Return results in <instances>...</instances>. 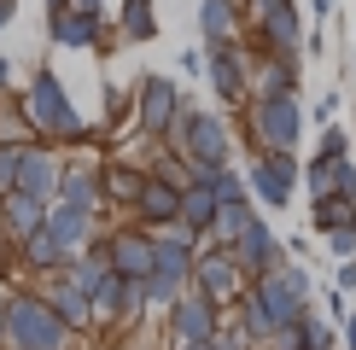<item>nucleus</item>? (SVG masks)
<instances>
[{
  "instance_id": "obj_1",
  "label": "nucleus",
  "mask_w": 356,
  "mask_h": 350,
  "mask_svg": "<svg viewBox=\"0 0 356 350\" xmlns=\"http://www.w3.org/2000/svg\"><path fill=\"white\" fill-rule=\"evenodd\" d=\"M24 106H29V123H35L41 140H58V146H82L88 135H94V123L76 111V99H70V88L58 82V70L41 65L35 76H29L24 88Z\"/></svg>"
},
{
  "instance_id": "obj_2",
  "label": "nucleus",
  "mask_w": 356,
  "mask_h": 350,
  "mask_svg": "<svg viewBox=\"0 0 356 350\" xmlns=\"http://www.w3.org/2000/svg\"><path fill=\"white\" fill-rule=\"evenodd\" d=\"M170 146L193 164V181H211L216 169L234 164V135H228V123H222L216 111H187L181 123H175Z\"/></svg>"
},
{
  "instance_id": "obj_3",
  "label": "nucleus",
  "mask_w": 356,
  "mask_h": 350,
  "mask_svg": "<svg viewBox=\"0 0 356 350\" xmlns=\"http://www.w3.org/2000/svg\"><path fill=\"white\" fill-rule=\"evenodd\" d=\"M245 128L257 140V152H298V140H304L298 94H251L245 99Z\"/></svg>"
},
{
  "instance_id": "obj_4",
  "label": "nucleus",
  "mask_w": 356,
  "mask_h": 350,
  "mask_svg": "<svg viewBox=\"0 0 356 350\" xmlns=\"http://www.w3.org/2000/svg\"><path fill=\"white\" fill-rule=\"evenodd\" d=\"M76 327L41 292H12V350H70Z\"/></svg>"
},
{
  "instance_id": "obj_5",
  "label": "nucleus",
  "mask_w": 356,
  "mask_h": 350,
  "mask_svg": "<svg viewBox=\"0 0 356 350\" xmlns=\"http://www.w3.org/2000/svg\"><path fill=\"white\" fill-rule=\"evenodd\" d=\"M251 292L269 303V315L280 321V327H298V321L309 315V303H316V281H309L304 262H280V269L257 274V281H251Z\"/></svg>"
},
{
  "instance_id": "obj_6",
  "label": "nucleus",
  "mask_w": 356,
  "mask_h": 350,
  "mask_svg": "<svg viewBox=\"0 0 356 350\" xmlns=\"http://www.w3.org/2000/svg\"><path fill=\"white\" fill-rule=\"evenodd\" d=\"M245 181H251V199L263 210H286L292 193L304 187V164H298V152H251Z\"/></svg>"
},
{
  "instance_id": "obj_7",
  "label": "nucleus",
  "mask_w": 356,
  "mask_h": 350,
  "mask_svg": "<svg viewBox=\"0 0 356 350\" xmlns=\"http://www.w3.org/2000/svg\"><path fill=\"white\" fill-rule=\"evenodd\" d=\"M181 117H187V99H181V88H175V76H140V88H135V123H140L146 140H170Z\"/></svg>"
},
{
  "instance_id": "obj_8",
  "label": "nucleus",
  "mask_w": 356,
  "mask_h": 350,
  "mask_svg": "<svg viewBox=\"0 0 356 350\" xmlns=\"http://www.w3.org/2000/svg\"><path fill=\"white\" fill-rule=\"evenodd\" d=\"M193 286L204 292V298H216V303H240L245 292H251V274H245V262L228 251V245H199V269H193Z\"/></svg>"
},
{
  "instance_id": "obj_9",
  "label": "nucleus",
  "mask_w": 356,
  "mask_h": 350,
  "mask_svg": "<svg viewBox=\"0 0 356 350\" xmlns=\"http://www.w3.org/2000/svg\"><path fill=\"white\" fill-rule=\"evenodd\" d=\"M251 24L263 35V53H280V58L304 53V18L292 0H251Z\"/></svg>"
},
{
  "instance_id": "obj_10",
  "label": "nucleus",
  "mask_w": 356,
  "mask_h": 350,
  "mask_svg": "<svg viewBox=\"0 0 356 350\" xmlns=\"http://www.w3.org/2000/svg\"><path fill=\"white\" fill-rule=\"evenodd\" d=\"M170 333H175V344H211L222 333V303L204 298L199 286H187L181 298L170 303Z\"/></svg>"
},
{
  "instance_id": "obj_11",
  "label": "nucleus",
  "mask_w": 356,
  "mask_h": 350,
  "mask_svg": "<svg viewBox=\"0 0 356 350\" xmlns=\"http://www.w3.org/2000/svg\"><path fill=\"white\" fill-rule=\"evenodd\" d=\"M47 35H53V47H65V53H94L99 41H106V18L99 12H88V6H47Z\"/></svg>"
},
{
  "instance_id": "obj_12",
  "label": "nucleus",
  "mask_w": 356,
  "mask_h": 350,
  "mask_svg": "<svg viewBox=\"0 0 356 350\" xmlns=\"http://www.w3.org/2000/svg\"><path fill=\"white\" fill-rule=\"evenodd\" d=\"M251 70H257V53H245L240 41H228V47H211V70L204 76H211V88L228 106H245L251 99Z\"/></svg>"
},
{
  "instance_id": "obj_13",
  "label": "nucleus",
  "mask_w": 356,
  "mask_h": 350,
  "mask_svg": "<svg viewBox=\"0 0 356 350\" xmlns=\"http://www.w3.org/2000/svg\"><path fill=\"white\" fill-rule=\"evenodd\" d=\"M228 251H234V257L245 262V274H251V281L286 262V245H280V233H275L269 222H263V216H251V222H245V233H240V240L228 245Z\"/></svg>"
},
{
  "instance_id": "obj_14",
  "label": "nucleus",
  "mask_w": 356,
  "mask_h": 350,
  "mask_svg": "<svg viewBox=\"0 0 356 350\" xmlns=\"http://www.w3.org/2000/svg\"><path fill=\"white\" fill-rule=\"evenodd\" d=\"M111 269L117 274H135V281H146L158 262V233L152 228H111Z\"/></svg>"
},
{
  "instance_id": "obj_15",
  "label": "nucleus",
  "mask_w": 356,
  "mask_h": 350,
  "mask_svg": "<svg viewBox=\"0 0 356 350\" xmlns=\"http://www.w3.org/2000/svg\"><path fill=\"white\" fill-rule=\"evenodd\" d=\"M65 158L53 152V146H24V175H18V193H35V199H47V204H58V187H65Z\"/></svg>"
},
{
  "instance_id": "obj_16",
  "label": "nucleus",
  "mask_w": 356,
  "mask_h": 350,
  "mask_svg": "<svg viewBox=\"0 0 356 350\" xmlns=\"http://www.w3.org/2000/svg\"><path fill=\"white\" fill-rule=\"evenodd\" d=\"M41 298H47V303H53V310L65 315V321H70L76 333H88V327L99 321V303H94V292H82L76 281H70V274H47V286H41Z\"/></svg>"
},
{
  "instance_id": "obj_17",
  "label": "nucleus",
  "mask_w": 356,
  "mask_h": 350,
  "mask_svg": "<svg viewBox=\"0 0 356 350\" xmlns=\"http://www.w3.org/2000/svg\"><path fill=\"white\" fill-rule=\"evenodd\" d=\"M181 204H187V187L152 175V181H146V193H140V204H135V216H140L146 228H170V222H181Z\"/></svg>"
},
{
  "instance_id": "obj_18",
  "label": "nucleus",
  "mask_w": 356,
  "mask_h": 350,
  "mask_svg": "<svg viewBox=\"0 0 356 350\" xmlns=\"http://www.w3.org/2000/svg\"><path fill=\"white\" fill-rule=\"evenodd\" d=\"M47 216H53V204L35 199V193H6V204H0V228H6L12 245L29 240V233H41V228H47Z\"/></svg>"
},
{
  "instance_id": "obj_19",
  "label": "nucleus",
  "mask_w": 356,
  "mask_h": 350,
  "mask_svg": "<svg viewBox=\"0 0 356 350\" xmlns=\"http://www.w3.org/2000/svg\"><path fill=\"white\" fill-rule=\"evenodd\" d=\"M304 193L309 199H327V193H350L356 199V164L350 158H309L304 164Z\"/></svg>"
},
{
  "instance_id": "obj_20",
  "label": "nucleus",
  "mask_w": 356,
  "mask_h": 350,
  "mask_svg": "<svg viewBox=\"0 0 356 350\" xmlns=\"http://www.w3.org/2000/svg\"><path fill=\"white\" fill-rule=\"evenodd\" d=\"M58 204H76V210H99L106 199V164H70L65 187H58Z\"/></svg>"
},
{
  "instance_id": "obj_21",
  "label": "nucleus",
  "mask_w": 356,
  "mask_h": 350,
  "mask_svg": "<svg viewBox=\"0 0 356 350\" xmlns=\"http://www.w3.org/2000/svg\"><path fill=\"white\" fill-rule=\"evenodd\" d=\"M240 0H199V35H204V47H228V41H240Z\"/></svg>"
},
{
  "instance_id": "obj_22",
  "label": "nucleus",
  "mask_w": 356,
  "mask_h": 350,
  "mask_svg": "<svg viewBox=\"0 0 356 350\" xmlns=\"http://www.w3.org/2000/svg\"><path fill=\"white\" fill-rule=\"evenodd\" d=\"M47 233H53L58 245H65L70 257H82L88 245L99 240V233H94V210H76V204H53V216H47Z\"/></svg>"
},
{
  "instance_id": "obj_23",
  "label": "nucleus",
  "mask_w": 356,
  "mask_h": 350,
  "mask_svg": "<svg viewBox=\"0 0 356 350\" xmlns=\"http://www.w3.org/2000/svg\"><path fill=\"white\" fill-rule=\"evenodd\" d=\"M251 94H298V58L257 53V70H251Z\"/></svg>"
},
{
  "instance_id": "obj_24",
  "label": "nucleus",
  "mask_w": 356,
  "mask_h": 350,
  "mask_svg": "<svg viewBox=\"0 0 356 350\" xmlns=\"http://www.w3.org/2000/svg\"><path fill=\"white\" fill-rule=\"evenodd\" d=\"M146 181H152V169H146V164H123V158H117V164H106V199L123 204V210H135V204H140Z\"/></svg>"
},
{
  "instance_id": "obj_25",
  "label": "nucleus",
  "mask_w": 356,
  "mask_h": 350,
  "mask_svg": "<svg viewBox=\"0 0 356 350\" xmlns=\"http://www.w3.org/2000/svg\"><path fill=\"white\" fill-rule=\"evenodd\" d=\"M216 216H222V199H216L204 181H193V187H187V204H181V228H193V240H211V233H216Z\"/></svg>"
},
{
  "instance_id": "obj_26",
  "label": "nucleus",
  "mask_w": 356,
  "mask_h": 350,
  "mask_svg": "<svg viewBox=\"0 0 356 350\" xmlns=\"http://www.w3.org/2000/svg\"><path fill=\"white\" fill-rule=\"evenodd\" d=\"M35 123H29V106H24V94L12 99V94H0V146H35Z\"/></svg>"
},
{
  "instance_id": "obj_27",
  "label": "nucleus",
  "mask_w": 356,
  "mask_h": 350,
  "mask_svg": "<svg viewBox=\"0 0 356 350\" xmlns=\"http://www.w3.org/2000/svg\"><path fill=\"white\" fill-rule=\"evenodd\" d=\"M309 216H316V233L327 240V233H339V228H356V199H350V193L309 199Z\"/></svg>"
},
{
  "instance_id": "obj_28",
  "label": "nucleus",
  "mask_w": 356,
  "mask_h": 350,
  "mask_svg": "<svg viewBox=\"0 0 356 350\" xmlns=\"http://www.w3.org/2000/svg\"><path fill=\"white\" fill-rule=\"evenodd\" d=\"M234 321H240V327H245V333H251V339H257V344H269L275 333H280V321L269 315V303H263L257 292H245V298L234 303Z\"/></svg>"
},
{
  "instance_id": "obj_29",
  "label": "nucleus",
  "mask_w": 356,
  "mask_h": 350,
  "mask_svg": "<svg viewBox=\"0 0 356 350\" xmlns=\"http://www.w3.org/2000/svg\"><path fill=\"white\" fill-rule=\"evenodd\" d=\"M117 35H123V41H152L158 35V6H152V0H123V12H117Z\"/></svg>"
},
{
  "instance_id": "obj_30",
  "label": "nucleus",
  "mask_w": 356,
  "mask_h": 350,
  "mask_svg": "<svg viewBox=\"0 0 356 350\" xmlns=\"http://www.w3.org/2000/svg\"><path fill=\"white\" fill-rule=\"evenodd\" d=\"M298 333H304L298 350H339V321H333V315H316V310H309V315L298 321Z\"/></svg>"
},
{
  "instance_id": "obj_31",
  "label": "nucleus",
  "mask_w": 356,
  "mask_h": 350,
  "mask_svg": "<svg viewBox=\"0 0 356 350\" xmlns=\"http://www.w3.org/2000/svg\"><path fill=\"white\" fill-rule=\"evenodd\" d=\"M245 222H251V199L245 204H222V216H216V233H211V245H234L245 233Z\"/></svg>"
},
{
  "instance_id": "obj_32",
  "label": "nucleus",
  "mask_w": 356,
  "mask_h": 350,
  "mask_svg": "<svg viewBox=\"0 0 356 350\" xmlns=\"http://www.w3.org/2000/svg\"><path fill=\"white\" fill-rule=\"evenodd\" d=\"M204 187H211V193H216L222 204H245V199H251V181H245V175L234 169V164H228V169H216Z\"/></svg>"
},
{
  "instance_id": "obj_33",
  "label": "nucleus",
  "mask_w": 356,
  "mask_h": 350,
  "mask_svg": "<svg viewBox=\"0 0 356 350\" xmlns=\"http://www.w3.org/2000/svg\"><path fill=\"white\" fill-rule=\"evenodd\" d=\"M24 175V146H0V193H18Z\"/></svg>"
},
{
  "instance_id": "obj_34",
  "label": "nucleus",
  "mask_w": 356,
  "mask_h": 350,
  "mask_svg": "<svg viewBox=\"0 0 356 350\" xmlns=\"http://www.w3.org/2000/svg\"><path fill=\"white\" fill-rule=\"evenodd\" d=\"M129 111H135V94H129V88H117V82H106V123H123Z\"/></svg>"
},
{
  "instance_id": "obj_35",
  "label": "nucleus",
  "mask_w": 356,
  "mask_h": 350,
  "mask_svg": "<svg viewBox=\"0 0 356 350\" xmlns=\"http://www.w3.org/2000/svg\"><path fill=\"white\" fill-rule=\"evenodd\" d=\"M211 344H216V350H257V339H251L240 321H222V333H216Z\"/></svg>"
},
{
  "instance_id": "obj_36",
  "label": "nucleus",
  "mask_w": 356,
  "mask_h": 350,
  "mask_svg": "<svg viewBox=\"0 0 356 350\" xmlns=\"http://www.w3.org/2000/svg\"><path fill=\"white\" fill-rule=\"evenodd\" d=\"M316 152H321V158H350V135H345L339 123H327V128H321V146H316Z\"/></svg>"
},
{
  "instance_id": "obj_37",
  "label": "nucleus",
  "mask_w": 356,
  "mask_h": 350,
  "mask_svg": "<svg viewBox=\"0 0 356 350\" xmlns=\"http://www.w3.org/2000/svg\"><path fill=\"white\" fill-rule=\"evenodd\" d=\"M327 251L345 262V257H356V228H339V233H327Z\"/></svg>"
},
{
  "instance_id": "obj_38",
  "label": "nucleus",
  "mask_w": 356,
  "mask_h": 350,
  "mask_svg": "<svg viewBox=\"0 0 356 350\" xmlns=\"http://www.w3.org/2000/svg\"><path fill=\"white\" fill-rule=\"evenodd\" d=\"M0 350H12V292H0Z\"/></svg>"
},
{
  "instance_id": "obj_39",
  "label": "nucleus",
  "mask_w": 356,
  "mask_h": 350,
  "mask_svg": "<svg viewBox=\"0 0 356 350\" xmlns=\"http://www.w3.org/2000/svg\"><path fill=\"white\" fill-rule=\"evenodd\" d=\"M339 292H356V257H345V262H339V281H333Z\"/></svg>"
},
{
  "instance_id": "obj_40",
  "label": "nucleus",
  "mask_w": 356,
  "mask_h": 350,
  "mask_svg": "<svg viewBox=\"0 0 356 350\" xmlns=\"http://www.w3.org/2000/svg\"><path fill=\"white\" fill-rule=\"evenodd\" d=\"M12 18H18V0H0V29H6Z\"/></svg>"
},
{
  "instance_id": "obj_41",
  "label": "nucleus",
  "mask_w": 356,
  "mask_h": 350,
  "mask_svg": "<svg viewBox=\"0 0 356 350\" xmlns=\"http://www.w3.org/2000/svg\"><path fill=\"white\" fill-rule=\"evenodd\" d=\"M6 82H12V58H0V94H6Z\"/></svg>"
},
{
  "instance_id": "obj_42",
  "label": "nucleus",
  "mask_w": 356,
  "mask_h": 350,
  "mask_svg": "<svg viewBox=\"0 0 356 350\" xmlns=\"http://www.w3.org/2000/svg\"><path fill=\"white\" fill-rule=\"evenodd\" d=\"M76 6H88V12H99V6H106V0H76Z\"/></svg>"
},
{
  "instance_id": "obj_43",
  "label": "nucleus",
  "mask_w": 356,
  "mask_h": 350,
  "mask_svg": "<svg viewBox=\"0 0 356 350\" xmlns=\"http://www.w3.org/2000/svg\"><path fill=\"white\" fill-rule=\"evenodd\" d=\"M181 350H216V344H181Z\"/></svg>"
},
{
  "instance_id": "obj_44",
  "label": "nucleus",
  "mask_w": 356,
  "mask_h": 350,
  "mask_svg": "<svg viewBox=\"0 0 356 350\" xmlns=\"http://www.w3.org/2000/svg\"><path fill=\"white\" fill-rule=\"evenodd\" d=\"M47 6H70V0H47Z\"/></svg>"
},
{
  "instance_id": "obj_45",
  "label": "nucleus",
  "mask_w": 356,
  "mask_h": 350,
  "mask_svg": "<svg viewBox=\"0 0 356 350\" xmlns=\"http://www.w3.org/2000/svg\"><path fill=\"white\" fill-rule=\"evenodd\" d=\"M240 6H251V0H240Z\"/></svg>"
},
{
  "instance_id": "obj_46",
  "label": "nucleus",
  "mask_w": 356,
  "mask_h": 350,
  "mask_svg": "<svg viewBox=\"0 0 356 350\" xmlns=\"http://www.w3.org/2000/svg\"><path fill=\"white\" fill-rule=\"evenodd\" d=\"M0 204H6V193H0Z\"/></svg>"
}]
</instances>
